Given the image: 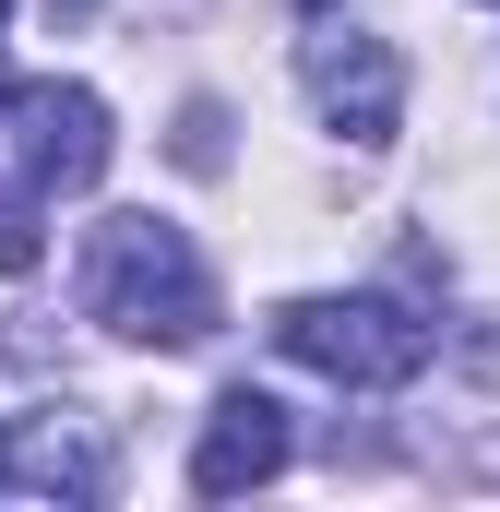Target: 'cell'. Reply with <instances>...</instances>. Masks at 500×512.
<instances>
[{"label":"cell","mask_w":500,"mask_h":512,"mask_svg":"<svg viewBox=\"0 0 500 512\" xmlns=\"http://www.w3.org/2000/svg\"><path fill=\"white\" fill-rule=\"evenodd\" d=\"M84 310L131 346H203L215 334V274L167 215H96L84 227Z\"/></svg>","instance_id":"6da1fadb"},{"label":"cell","mask_w":500,"mask_h":512,"mask_svg":"<svg viewBox=\"0 0 500 512\" xmlns=\"http://www.w3.org/2000/svg\"><path fill=\"white\" fill-rule=\"evenodd\" d=\"M274 346L322 382H358V393H393L429 370V322L405 298H286L274 310Z\"/></svg>","instance_id":"7a4b0ae2"},{"label":"cell","mask_w":500,"mask_h":512,"mask_svg":"<svg viewBox=\"0 0 500 512\" xmlns=\"http://www.w3.org/2000/svg\"><path fill=\"white\" fill-rule=\"evenodd\" d=\"M0 167H12V191H36V203L96 191V179H108V96H96V84H12V96H0Z\"/></svg>","instance_id":"3957f363"},{"label":"cell","mask_w":500,"mask_h":512,"mask_svg":"<svg viewBox=\"0 0 500 512\" xmlns=\"http://www.w3.org/2000/svg\"><path fill=\"white\" fill-rule=\"evenodd\" d=\"M310 96L346 143H393L405 131V60L381 36H310Z\"/></svg>","instance_id":"277c9868"},{"label":"cell","mask_w":500,"mask_h":512,"mask_svg":"<svg viewBox=\"0 0 500 512\" xmlns=\"http://www.w3.org/2000/svg\"><path fill=\"white\" fill-rule=\"evenodd\" d=\"M262 477H286V405L239 382L215 417H203V441H191V489H203V501H239V489H262Z\"/></svg>","instance_id":"5b68a950"},{"label":"cell","mask_w":500,"mask_h":512,"mask_svg":"<svg viewBox=\"0 0 500 512\" xmlns=\"http://www.w3.org/2000/svg\"><path fill=\"white\" fill-rule=\"evenodd\" d=\"M48 12H60V24H84V12H96V0H48Z\"/></svg>","instance_id":"8992f818"},{"label":"cell","mask_w":500,"mask_h":512,"mask_svg":"<svg viewBox=\"0 0 500 512\" xmlns=\"http://www.w3.org/2000/svg\"><path fill=\"white\" fill-rule=\"evenodd\" d=\"M0 489H12V441H0Z\"/></svg>","instance_id":"52a82bcc"},{"label":"cell","mask_w":500,"mask_h":512,"mask_svg":"<svg viewBox=\"0 0 500 512\" xmlns=\"http://www.w3.org/2000/svg\"><path fill=\"white\" fill-rule=\"evenodd\" d=\"M298 12H334V0H298Z\"/></svg>","instance_id":"ba28073f"},{"label":"cell","mask_w":500,"mask_h":512,"mask_svg":"<svg viewBox=\"0 0 500 512\" xmlns=\"http://www.w3.org/2000/svg\"><path fill=\"white\" fill-rule=\"evenodd\" d=\"M0 24H12V0H0Z\"/></svg>","instance_id":"9c48e42d"},{"label":"cell","mask_w":500,"mask_h":512,"mask_svg":"<svg viewBox=\"0 0 500 512\" xmlns=\"http://www.w3.org/2000/svg\"><path fill=\"white\" fill-rule=\"evenodd\" d=\"M489 12H500V0H489Z\"/></svg>","instance_id":"30bf717a"}]
</instances>
